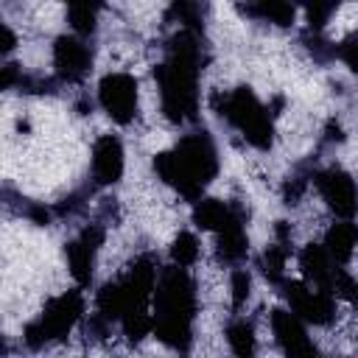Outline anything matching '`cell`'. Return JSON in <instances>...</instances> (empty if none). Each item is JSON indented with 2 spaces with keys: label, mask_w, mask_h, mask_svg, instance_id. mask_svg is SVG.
I'll list each match as a JSON object with an SVG mask.
<instances>
[{
  "label": "cell",
  "mask_w": 358,
  "mask_h": 358,
  "mask_svg": "<svg viewBox=\"0 0 358 358\" xmlns=\"http://www.w3.org/2000/svg\"><path fill=\"white\" fill-rule=\"evenodd\" d=\"M324 252L330 255V260L336 266L350 263V257L358 249V224L355 221H336L327 232H324Z\"/></svg>",
  "instance_id": "cell-14"
},
{
  "label": "cell",
  "mask_w": 358,
  "mask_h": 358,
  "mask_svg": "<svg viewBox=\"0 0 358 358\" xmlns=\"http://www.w3.org/2000/svg\"><path fill=\"white\" fill-rule=\"evenodd\" d=\"M151 316H154V336L165 347L176 352L190 350L193 322H196V282L187 274V268L171 266L159 271L151 299Z\"/></svg>",
  "instance_id": "cell-2"
},
{
  "label": "cell",
  "mask_w": 358,
  "mask_h": 358,
  "mask_svg": "<svg viewBox=\"0 0 358 358\" xmlns=\"http://www.w3.org/2000/svg\"><path fill=\"white\" fill-rule=\"evenodd\" d=\"M137 103H140V87L131 73L115 70L98 81V106L106 112L112 123L129 126L137 115Z\"/></svg>",
  "instance_id": "cell-6"
},
{
  "label": "cell",
  "mask_w": 358,
  "mask_h": 358,
  "mask_svg": "<svg viewBox=\"0 0 358 358\" xmlns=\"http://www.w3.org/2000/svg\"><path fill=\"white\" fill-rule=\"evenodd\" d=\"M227 344H229V350H232L235 358H255L257 338H255L252 322H246V319H232V322L227 324Z\"/></svg>",
  "instance_id": "cell-17"
},
{
  "label": "cell",
  "mask_w": 358,
  "mask_h": 358,
  "mask_svg": "<svg viewBox=\"0 0 358 358\" xmlns=\"http://www.w3.org/2000/svg\"><path fill=\"white\" fill-rule=\"evenodd\" d=\"M199 252H201L199 249V238L193 232H179L173 238V243H171V260L179 268H190L199 260Z\"/></svg>",
  "instance_id": "cell-19"
},
{
  "label": "cell",
  "mask_w": 358,
  "mask_h": 358,
  "mask_svg": "<svg viewBox=\"0 0 358 358\" xmlns=\"http://www.w3.org/2000/svg\"><path fill=\"white\" fill-rule=\"evenodd\" d=\"M14 45H17V34L11 31L8 22H0V50H3V53H11Z\"/></svg>",
  "instance_id": "cell-23"
},
{
  "label": "cell",
  "mask_w": 358,
  "mask_h": 358,
  "mask_svg": "<svg viewBox=\"0 0 358 358\" xmlns=\"http://www.w3.org/2000/svg\"><path fill=\"white\" fill-rule=\"evenodd\" d=\"M336 56L358 76V31L350 34V36H344V39L336 45Z\"/></svg>",
  "instance_id": "cell-21"
},
{
  "label": "cell",
  "mask_w": 358,
  "mask_h": 358,
  "mask_svg": "<svg viewBox=\"0 0 358 358\" xmlns=\"http://www.w3.org/2000/svg\"><path fill=\"white\" fill-rule=\"evenodd\" d=\"M81 313H84V294L78 288L62 291V294L50 296L45 302V308L36 313V319H31L25 324L22 341L31 350H42V347H48L53 341H62L78 324Z\"/></svg>",
  "instance_id": "cell-5"
},
{
  "label": "cell",
  "mask_w": 358,
  "mask_h": 358,
  "mask_svg": "<svg viewBox=\"0 0 358 358\" xmlns=\"http://www.w3.org/2000/svg\"><path fill=\"white\" fill-rule=\"evenodd\" d=\"M299 268H302L308 285H313L319 291H327L333 296V285H336V277H338L341 266H336L330 260V255L324 252L322 243H308L299 252Z\"/></svg>",
  "instance_id": "cell-13"
},
{
  "label": "cell",
  "mask_w": 358,
  "mask_h": 358,
  "mask_svg": "<svg viewBox=\"0 0 358 358\" xmlns=\"http://www.w3.org/2000/svg\"><path fill=\"white\" fill-rule=\"evenodd\" d=\"M252 294V277L246 268H235L229 277V296H232V308H243L246 299Z\"/></svg>",
  "instance_id": "cell-20"
},
{
  "label": "cell",
  "mask_w": 358,
  "mask_h": 358,
  "mask_svg": "<svg viewBox=\"0 0 358 358\" xmlns=\"http://www.w3.org/2000/svg\"><path fill=\"white\" fill-rule=\"evenodd\" d=\"M90 168H92V179L98 185H117L123 171H126V154H123V143L115 134H101L92 143L90 151Z\"/></svg>",
  "instance_id": "cell-12"
},
{
  "label": "cell",
  "mask_w": 358,
  "mask_h": 358,
  "mask_svg": "<svg viewBox=\"0 0 358 358\" xmlns=\"http://www.w3.org/2000/svg\"><path fill=\"white\" fill-rule=\"evenodd\" d=\"M215 109L218 115L235 126L243 140L260 151H268L271 148V140H274V117L271 112L260 103V98L255 95L252 87H235L229 92H221L218 101H215Z\"/></svg>",
  "instance_id": "cell-4"
},
{
  "label": "cell",
  "mask_w": 358,
  "mask_h": 358,
  "mask_svg": "<svg viewBox=\"0 0 358 358\" xmlns=\"http://www.w3.org/2000/svg\"><path fill=\"white\" fill-rule=\"evenodd\" d=\"M268 324L285 358H319L316 344L310 341L308 327L296 313H291L288 308H274L268 316Z\"/></svg>",
  "instance_id": "cell-10"
},
{
  "label": "cell",
  "mask_w": 358,
  "mask_h": 358,
  "mask_svg": "<svg viewBox=\"0 0 358 358\" xmlns=\"http://www.w3.org/2000/svg\"><path fill=\"white\" fill-rule=\"evenodd\" d=\"M53 67L59 81L76 84L81 81L92 67V48L87 39L76 34H62L53 39Z\"/></svg>",
  "instance_id": "cell-11"
},
{
  "label": "cell",
  "mask_w": 358,
  "mask_h": 358,
  "mask_svg": "<svg viewBox=\"0 0 358 358\" xmlns=\"http://www.w3.org/2000/svg\"><path fill=\"white\" fill-rule=\"evenodd\" d=\"M336 11V6L333 3H313V6H308L305 8V14H308V25H310V31L316 34L327 20H330V14Z\"/></svg>",
  "instance_id": "cell-22"
},
{
  "label": "cell",
  "mask_w": 358,
  "mask_h": 358,
  "mask_svg": "<svg viewBox=\"0 0 358 358\" xmlns=\"http://www.w3.org/2000/svg\"><path fill=\"white\" fill-rule=\"evenodd\" d=\"M106 229L101 224H87L73 241H67L64 246V257H67V271L70 277L84 288L92 282V271H95V257L98 249L103 246Z\"/></svg>",
  "instance_id": "cell-9"
},
{
  "label": "cell",
  "mask_w": 358,
  "mask_h": 358,
  "mask_svg": "<svg viewBox=\"0 0 358 358\" xmlns=\"http://www.w3.org/2000/svg\"><path fill=\"white\" fill-rule=\"evenodd\" d=\"M238 210H241L238 204H229V201H221V199H199L196 207H193V224L199 229L218 232Z\"/></svg>",
  "instance_id": "cell-15"
},
{
  "label": "cell",
  "mask_w": 358,
  "mask_h": 358,
  "mask_svg": "<svg viewBox=\"0 0 358 358\" xmlns=\"http://www.w3.org/2000/svg\"><path fill=\"white\" fill-rule=\"evenodd\" d=\"M241 11H243L246 17H255V20H260V22H271V25H280V28L291 25V22H294V14H296V8H294L291 3H277V0L241 6Z\"/></svg>",
  "instance_id": "cell-16"
},
{
  "label": "cell",
  "mask_w": 358,
  "mask_h": 358,
  "mask_svg": "<svg viewBox=\"0 0 358 358\" xmlns=\"http://www.w3.org/2000/svg\"><path fill=\"white\" fill-rule=\"evenodd\" d=\"M282 288H285L288 310L296 313L302 322L324 327L336 319V296H330L327 291H319L308 282H294V280H285Z\"/></svg>",
  "instance_id": "cell-8"
},
{
  "label": "cell",
  "mask_w": 358,
  "mask_h": 358,
  "mask_svg": "<svg viewBox=\"0 0 358 358\" xmlns=\"http://www.w3.org/2000/svg\"><path fill=\"white\" fill-rule=\"evenodd\" d=\"M313 185L333 215H338L341 221H352V215L358 213V182L352 173L336 165L322 168L313 173Z\"/></svg>",
  "instance_id": "cell-7"
},
{
  "label": "cell",
  "mask_w": 358,
  "mask_h": 358,
  "mask_svg": "<svg viewBox=\"0 0 358 358\" xmlns=\"http://www.w3.org/2000/svg\"><path fill=\"white\" fill-rule=\"evenodd\" d=\"M199 73H201V42L196 31L182 28L171 36L165 59L154 67L159 109L171 123H190L199 112Z\"/></svg>",
  "instance_id": "cell-1"
},
{
  "label": "cell",
  "mask_w": 358,
  "mask_h": 358,
  "mask_svg": "<svg viewBox=\"0 0 358 358\" xmlns=\"http://www.w3.org/2000/svg\"><path fill=\"white\" fill-rule=\"evenodd\" d=\"M154 173L182 199L199 201L204 187L218 173V151L213 137L207 131L185 134L171 151H159L154 157Z\"/></svg>",
  "instance_id": "cell-3"
},
{
  "label": "cell",
  "mask_w": 358,
  "mask_h": 358,
  "mask_svg": "<svg viewBox=\"0 0 358 358\" xmlns=\"http://www.w3.org/2000/svg\"><path fill=\"white\" fill-rule=\"evenodd\" d=\"M98 11H101V6H95V3H70L67 6V22H70L73 34L81 39L92 36L98 28Z\"/></svg>",
  "instance_id": "cell-18"
}]
</instances>
